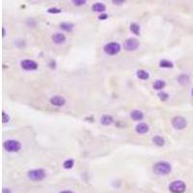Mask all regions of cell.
Masks as SVG:
<instances>
[{"instance_id":"obj_27","label":"cell","mask_w":193,"mask_h":193,"mask_svg":"<svg viewBox=\"0 0 193 193\" xmlns=\"http://www.w3.org/2000/svg\"><path fill=\"white\" fill-rule=\"evenodd\" d=\"M112 3L115 5H121V4H124L125 1H123V0H113Z\"/></svg>"},{"instance_id":"obj_3","label":"cell","mask_w":193,"mask_h":193,"mask_svg":"<svg viewBox=\"0 0 193 193\" xmlns=\"http://www.w3.org/2000/svg\"><path fill=\"white\" fill-rule=\"evenodd\" d=\"M3 148L8 153H17L22 150V143L15 139H9L3 143Z\"/></svg>"},{"instance_id":"obj_22","label":"cell","mask_w":193,"mask_h":193,"mask_svg":"<svg viewBox=\"0 0 193 193\" xmlns=\"http://www.w3.org/2000/svg\"><path fill=\"white\" fill-rule=\"evenodd\" d=\"M74 159H67V160L64 161V163H63V167H64L65 169H72V167H74Z\"/></svg>"},{"instance_id":"obj_16","label":"cell","mask_w":193,"mask_h":193,"mask_svg":"<svg viewBox=\"0 0 193 193\" xmlns=\"http://www.w3.org/2000/svg\"><path fill=\"white\" fill-rule=\"evenodd\" d=\"M60 28L66 32H72L74 28V24L72 22H62L60 24Z\"/></svg>"},{"instance_id":"obj_2","label":"cell","mask_w":193,"mask_h":193,"mask_svg":"<svg viewBox=\"0 0 193 193\" xmlns=\"http://www.w3.org/2000/svg\"><path fill=\"white\" fill-rule=\"evenodd\" d=\"M27 177L30 181H33V182H41L47 177V173L42 168L32 169V170H29L27 172Z\"/></svg>"},{"instance_id":"obj_8","label":"cell","mask_w":193,"mask_h":193,"mask_svg":"<svg viewBox=\"0 0 193 193\" xmlns=\"http://www.w3.org/2000/svg\"><path fill=\"white\" fill-rule=\"evenodd\" d=\"M20 66H22V68L24 71H28V72L36 71L39 67L38 64L34 61V60H30V59L22 60V61L20 62Z\"/></svg>"},{"instance_id":"obj_9","label":"cell","mask_w":193,"mask_h":193,"mask_svg":"<svg viewBox=\"0 0 193 193\" xmlns=\"http://www.w3.org/2000/svg\"><path fill=\"white\" fill-rule=\"evenodd\" d=\"M49 102L53 106L61 107L66 104V99L62 96H53L49 99Z\"/></svg>"},{"instance_id":"obj_6","label":"cell","mask_w":193,"mask_h":193,"mask_svg":"<svg viewBox=\"0 0 193 193\" xmlns=\"http://www.w3.org/2000/svg\"><path fill=\"white\" fill-rule=\"evenodd\" d=\"M186 189V185L183 181H174L169 185V190L172 193H183Z\"/></svg>"},{"instance_id":"obj_21","label":"cell","mask_w":193,"mask_h":193,"mask_svg":"<svg viewBox=\"0 0 193 193\" xmlns=\"http://www.w3.org/2000/svg\"><path fill=\"white\" fill-rule=\"evenodd\" d=\"M129 30H131L134 35H140L141 28H140V25L138 23H135V22L131 23V26H129Z\"/></svg>"},{"instance_id":"obj_18","label":"cell","mask_w":193,"mask_h":193,"mask_svg":"<svg viewBox=\"0 0 193 193\" xmlns=\"http://www.w3.org/2000/svg\"><path fill=\"white\" fill-rule=\"evenodd\" d=\"M153 143L158 147H162V146H164L165 140L163 137L160 136V135H156V136L153 137Z\"/></svg>"},{"instance_id":"obj_5","label":"cell","mask_w":193,"mask_h":193,"mask_svg":"<svg viewBox=\"0 0 193 193\" xmlns=\"http://www.w3.org/2000/svg\"><path fill=\"white\" fill-rule=\"evenodd\" d=\"M172 126L177 131H183L187 126V121L183 116H175L171 121Z\"/></svg>"},{"instance_id":"obj_14","label":"cell","mask_w":193,"mask_h":193,"mask_svg":"<svg viewBox=\"0 0 193 193\" xmlns=\"http://www.w3.org/2000/svg\"><path fill=\"white\" fill-rule=\"evenodd\" d=\"M113 122H114L113 117L111 115H108V114H104L101 118V123L103 126H110L111 124H113Z\"/></svg>"},{"instance_id":"obj_15","label":"cell","mask_w":193,"mask_h":193,"mask_svg":"<svg viewBox=\"0 0 193 193\" xmlns=\"http://www.w3.org/2000/svg\"><path fill=\"white\" fill-rule=\"evenodd\" d=\"M177 80L181 85H186V84L189 83V76L186 74H182L178 76Z\"/></svg>"},{"instance_id":"obj_25","label":"cell","mask_w":193,"mask_h":193,"mask_svg":"<svg viewBox=\"0 0 193 193\" xmlns=\"http://www.w3.org/2000/svg\"><path fill=\"white\" fill-rule=\"evenodd\" d=\"M48 14H60L61 13V10L58 8H49L47 10Z\"/></svg>"},{"instance_id":"obj_17","label":"cell","mask_w":193,"mask_h":193,"mask_svg":"<svg viewBox=\"0 0 193 193\" xmlns=\"http://www.w3.org/2000/svg\"><path fill=\"white\" fill-rule=\"evenodd\" d=\"M166 86V82H165L164 80H161V79H158L155 81V83H153V88L156 90V91H160L164 88V87Z\"/></svg>"},{"instance_id":"obj_23","label":"cell","mask_w":193,"mask_h":193,"mask_svg":"<svg viewBox=\"0 0 193 193\" xmlns=\"http://www.w3.org/2000/svg\"><path fill=\"white\" fill-rule=\"evenodd\" d=\"M158 98H159V99L160 101H167V99H169V95H168V93H166V92H163V91H160L158 94Z\"/></svg>"},{"instance_id":"obj_10","label":"cell","mask_w":193,"mask_h":193,"mask_svg":"<svg viewBox=\"0 0 193 193\" xmlns=\"http://www.w3.org/2000/svg\"><path fill=\"white\" fill-rule=\"evenodd\" d=\"M51 40L54 44H62L66 42V36L62 33H55L51 36Z\"/></svg>"},{"instance_id":"obj_28","label":"cell","mask_w":193,"mask_h":193,"mask_svg":"<svg viewBox=\"0 0 193 193\" xmlns=\"http://www.w3.org/2000/svg\"><path fill=\"white\" fill-rule=\"evenodd\" d=\"M99 19H101V20H103V19H107V15H106V14H101V16L99 17Z\"/></svg>"},{"instance_id":"obj_19","label":"cell","mask_w":193,"mask_h":193,"mask_svg":"<svg viewBox=\"0 0 193 193\" xmlns=\"http://www.w3.org/2000/svg\"><path fill=\"white\" fill-rule=\"evenodd\" d=\"M136 76L141 80H147V79H149L150 74H149V72H146L145 70H138L136 72Z\"/></svg>"},{"instance_id":"obj_7","label":"cell","mask_w":193,"mask_h":193,"mask_svg":"<svg viewBox=\"0 0 193 193\" xmlns=\"http://www.w3.org/2000/svg\"><path fill=\"white\" fill-rule=\"evenodd\" d=\"M140 46V43L135 38H128L124 42V48L126 51H134Z\"/></svg>"},{"instance_id":"obj_1","label":"cell","mask_w":193,"mask_h":193,"mask_svg":"<svg viewBox=\"0 0 193 193\" xmlns=\"http://www.w3.org/2000/svg\"><path fill=\"white\" fill-rule=\"evenodd\" d=\"M153 171L158 176H166L171 173L172 165L167 161H158L156 164H153Z\"/></svg>"},{"instance_id":"obj_11","label":"cell","mask_w":193,"mask_h":193,"mask_svg":"<svg viewBox=\"0 0 193 193\" xmlns=\"http://www.w3.org/2000/svg\"><path fill=\"white\" fill-rule=\"evenodd\" d=\"M149 131H150V128L146 123H139L136 126H135V131L139 134L147 133Z\"/></svg>"},{"instance_id":"obj_4","label":"cell","mask_w":193,"mask_h":193,"mask_svg":"<svg viewBox=\"0 0 193 193\" xmlns=\"http://www.w3.org/2000/svg\"><path fill=\"white\" fill-rule=\"evenodd\" d=\"M104 52L109 56H114L121 51V44L117 42H110L103 47Z\"/></svg>"},{"instance_id":"obj_26","label":"cell","mask_w":193,"mask_h":193,"mask_svg":"<svg viewBox=\"0 0 193 193\" xmlns=\"http://www.w3.org/2000/svg\"><path fill=\"white\" fill-rule=\"evenodd\" d=\"M72 3L75 6H83L86 4V0H74Z\"/></svg>"},{"instance_id":"obj_20","label":"cell","mask_w":193,"mask_h":193,"mask_svg":"<svg viewBox=\"0 0 193 193\" xmlns=\"http://www.w3.org/2000/svg\"><path fill=\"white\" fill-rule=\"evenodd\" d=\"M159 67L163 68V69H172L174 67V64L170 60L163 59V60H160V62H159Z\"/></svg>"},{"instance_id":"obj_32","label":"cell","mask_w":193,"mask_h":193,"mask_svg":"<svg viewBox=\"0 0 193 193\" xmlns=\"http://www.w3.org/2000/svg\"><path fill=\"white\" fill-rule=\"evenodd\" d=\"M191 95H192V96H193V88H192V90H191Z\"/></svg>"},{"instance_id":"obj_30","label":"cell","mask_w":193,"mask_h":193,"mask_svg":"<svg viewBox=\"0 0 193 193\" xmlns=\"http://www.w3.org/2000/svg\"><path fill=\"white\" fill-rule=\"evenodd\" d=\"M59 193H74V192L72 190H63V191H60Z\"/></svg>"},{"instance_id":"obj_13","label":"cell","mask_w":193,"mask_h":193,"mask_svg":"<svg viewBox=\"0 0 193 193\" xmlns=\"http://www.w3.org/2000/svg\"><path fill=\"white\" fill-rule=\"evenodd\" d=\"M131 119L134 121H141L144 118V113L141 110L135 109V110H132L131 112Z\"/></svg>"},{"instance_id":"obj_29","label":"cell","mask_w":193,"mask_h":193,"mask_svg":"<svg viewBox=\"0 0 193 193\" xmlns=\"http://www.w3.org/2000/svg\"><path fill=\"white\" fill-rule=\"evenodd\" d=\"M2 193H12V191H11V189L10 188H6V187H4L2 189Z\"/></svg>"},{"instance_id":"obj_24","label":"cell","mask_w":193,"mask_h":193,"mask_svg":"<svg viewBox=\"0 0 193 193\" xmlns=\"http://www.w3.org/2000/svg\"><path fill=\"white\" fill-rule=\"evenodd\" d=\"M9 121H10V116H9L5 111H3L2 112V122H3V124L8 123Z\"/></svg>"},{"instance_id":"obj_31","label":"cell","mask_w":193,"mask_h":193,"mask_svg":"<svg viewBox=\"0 0 193 193\" xmlns=\"http://www.w3.org/2000/svg\"><path fill=\"white\" fill-rule=\"evenodd\" d=\"M2 32H3V37H5V35H6V31H5V28L3 27L2 28Z\"/></svg>"},{"instance_id":"obj_12","label":"cell","mask_w":193,"mask_h":193,"mask_svg":"<svg viewBox=\"0 0 193 193\" xmlns=\"http://www.w3.org/2000/svg\"><path fill=\"white\" fill-rule=\"evenodd\" d=\"M105 10H106V6L101 2H96V3H95V4H93V6H92V11L96 12V13L103 14Z\"/></svg>"}]
</instances>
